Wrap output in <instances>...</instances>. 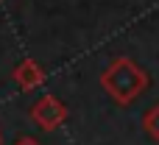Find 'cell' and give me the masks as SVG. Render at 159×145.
I'll return each instance as SVG.
<instances>
[{"label":"cell","instance_id":"277c9868","mask_svg":"<svg viewBox=\"0 0 159 145\" xmlns=\"http://www.w3.org/2000/svg\"><path fill=\"white\" fill-rule=\"evenodd\" d=\"M143 131H145L154 143H159V103H154V106L143 115Z\"/></svg>","mask_w":159,"mask_h":145},{"label":"cell","instance_id":"5b68a950","mask_svg":"<svg viewBox=\"0 0 159 145\" xmlns=\"http://www.w3.org/2000/svg\"><path fill=\"white\" fill-rule=\"evenodd\" d=\"M14 145H39V140H34V137H20Z\"/></svg>","mask_w":159,"mask_h":145},{"label":"cell","instance_id":"8992f818","mask_svg":"<svg viewBox=\"0 0 159 145\" xmlns=\"http://www.w3.org/2000/svg\"><path fill=\"white\" fill-rule=\"evenodd\" d=\"M0 145H3V131H0Z\"/></svg>","mask_w":159,"mask_h":145},{"label":"cell","instance_id":"6da1fadb","mask_svg":"<svg viewBox=\"0 0 159 145\" xmlns=\"http://www.w3.org/2000/svg\"><path fill=\"white\" fill-rule=\"evenodd\" d=\"M103 92L117 103V106H129L134 103L145 89H148V73L129 56H115L98 75Z\"/></svg>","mask_w":159,"mask_h":145},{"label":"cell","instance_id":"3957f363","mask_svg":"<svg viewBox=\"0 0 159 145\" xmlns=\"http://www.w3.org/2000/svg\"><path fill=\"white\" fill-rule=\"evenodd\" d=\"M11 81L22 89V92H34V89H39L42 84H45V67L36 61V59H22L20 64H14V70H11Z\"/></svg>","mask_w":159,"mask_h":145},{"label":"cell","instance_id":"7a4b0ae2","mask_svg":"<svg viewBox=\"0 0 159 145\" xmlns=\"http://www.w3.org/2000/svg\"><path fill=\"white\" fill-rule=\"evenodd\" d=\"M70 109L56 98V95H42L36 98V103L31 106V120L42 129V131H56L67 123Z\"/></svg>","mask_w":159,"mask_h":145}]
</instances>
